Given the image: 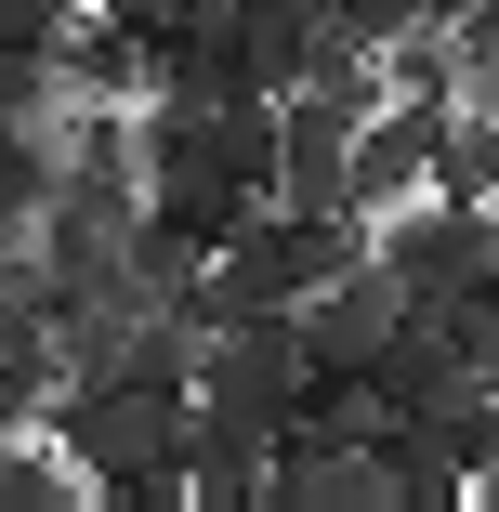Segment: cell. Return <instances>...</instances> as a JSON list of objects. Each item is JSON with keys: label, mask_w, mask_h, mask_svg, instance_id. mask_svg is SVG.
<instances>
[{"label": "cell", "mask_w": 499, "mask_h": 512, "mask_svg": "<svg viewBox=\"0 0 499 512\" xmlns=\"http://www.w3.org/2000/svg\"><path fill=\"white\" fill-rule=\"evenodd\" d=\"M132 171L171 224L224 237L250 197H276V92H132Z\"/></svg>", "instance_id": "1"}, {"label": "cell", "mask_w": 499, "mask_h": 512, "mask_svg": "<svg viewBox=\"0 0 499 512\" xmlns=\"http://www.w3.org/2000/svg\"><path fill=\"white\" fill-rule=\"evenodd\" d=\"M368 250V211H303V197H250V211L211 237V276H197V329L224 316H303V302Z\"/></svg>", "instance_id": "2"}, {"label": "cell", "mask_w": 499, "mask_h": 512, "mask_svg": "<svg viewBox=\"0 0 499 512\" xmlns=\"http://www.w3.org/2000/svg\"><path fill=\"white\" fill-rule=\"evenodd\" d=\"M53 447L92 473V499H119V512H158L184 499V381H53Z\"/></svg>", "instance_id": "3"}, {"label": "cell", "mask_w": 499, "mask_h": 512, "mask_svg": "<svg viewBox=\"0 0 499 512\" xmlns=\"http://www.w3.org/2000/svg\"><path fill=\"white\" fill-rule=\"evenodd\" d=\"M368 250H381V276L421 302V316H447V329H473L486 355H499V211H473V197H408V211H381L368 224Z\"/></svg>", "instance_id": "4"}, {"label": "cell", "mask_w": 499, "mask_h": 512, "mask_svg": "<svg viewBox=\"0 0 499 512\" xmlns=\"http://www.w3.org/2000/svg\"><path fill=\"white\" fill-rule=\"evenodd\" d=\"M184 407H197L211 434L276 447V434L316 407V342H303V316H224V329H197V381H184Z\"/></svg>", "instance_id": "5"}, {"label": "cell", "mask_w": 499, "mask_h": 512, "mask_svg": "<svg viewBox=\"0 0 499 512\" xmlns=\"http://www.w3.org/2000/svg\"><path fill=\"white\" fill-rule=\"evenodd\" d=\"M263 499L276 512H394V447L381 434H329V421H289Z\"/></svg>", "instance_id": "6"}, {"label": "cell", "mask_w": 499, "mask_h": 512, "mask_svg": "<svg viewBox=\"0 0 499 512\" xmlns=\"http://www.w3.org/2000/svg\"><path fill=\"white\" fill-rule=\"evenodd\" d=\"M447 106L460 92H408V79H381V106L355 119V211H408V197L434 184V145H447Z\"/></svg>", "instance_id": "7"}, {"label": "cell", "mask_w": 499, "mask_h": 512, "mask_svg": "<svg viewBox=\"0 0 499 512\" xmlns=\"http://www.w3.org/2000/svg\"><path fill=\"white\" fill-rule=\"evenodd\" d=\"M394 316H408V289L381 276V250H355L316 302H303V342H316V381H368L381 368V342H394Z\"/></svg>", "instance_id": "8"}, {"label": "cell", "mask_w": 499, "mask_h": 512, "mask_svg": "<svg viewBox=\"0 0 499 512\" xmlns=\"http://www.w3.org/2000/svg\"><path fill=\"white\" fill-rule=\"evenodd\" d=\"M224 27H237V66H250V92H303V79H329L355 40L329 27V0H224Z\"/></svg>", "instance_id": "9"}, {"label": "cell", "mask_w": 499, "mask_h": 512, "mask_svg": "<svg viewBox=\"0 0 499 512\" xmlns=\"http://www.w3.org/2000/svg\"><path fill=\"white\" fill-rule=\"evenodd\" d=\"M263 473H276V447L184 421V499H197V512H263Z\"/></svg>", "instance_id": "10"}, {"label": "cell", "mask_w": 499, "mask_h": 512, "mask_svg": "<svg viewBox=\"0 0 499 512\" xmlns=\"http://www.w3.org/2000/svg\"><path fill=\"white\" fill-rule=\"evenodd\" d=\"M92 499V473L53 447V421H0V512H66Z\"/></svg>", "instance_id": "11"}, {"label": "cell", "mask_w": 499, "mask_h": 512, "mask_svg": "<svg viewBox=\"0 0 499 512\" xmlns=\"http://www.w3.org/2000/svg\"><path fill=\"white\" fill-rule=\"evenodd\" d=\"M434 197H473V211H499V92H460V106H447Z\"/></svg>", "instance_id": "12"}, {"label": "cell", "mask_w": 499, "mask_h": 512, "mask_svg": "<svg viewBox=\"0 0 499 512\" xmlns=\"http://www.w3.org/2000/svg\"><path fill=\"white\" fill-rule=\"evenodd\" d=\"M460 0H329V27L355 40V53H394V40H421V27H447Z\"/></svg>", "instance_id": "13"}, {"label": "cell", "mask_w": 499, "mask_h": 512, "mask_svg": "<svg viewBox=\"0 0 499 512\" xmlns=\"http://www.w3.org/2000/svg\"><path fill=\"white\" fill-rule=\"evenodd\" d=\"M106 14H132V27H158V14H171V0H106Z\"/></svg>", "instance_id": "14"}]
</instances>
